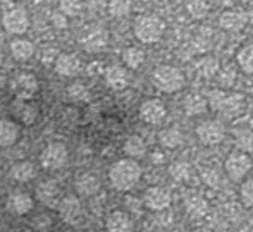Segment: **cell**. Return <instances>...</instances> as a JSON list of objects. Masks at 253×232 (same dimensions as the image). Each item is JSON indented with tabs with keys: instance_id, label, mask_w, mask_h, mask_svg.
Listing matches in <instances>:
<instances>
[{
	"instance_id": "obj_1",
	"label": "cell",
	"mask_w": 253,
	"mask_h": 232,
	"mask_svg": "<svg viewBox=\"0 0 253 232\" xmlns=\"http://www.w3.org/2000/svg\"><path fill=\"white\" fill-rule=\"evenodd\" d=\"M206 99L212 111L230 118L239 117L246 107V96L243 93L227 89H213L208 93Z\"/></svg>"
},
{
	"instance_id": "obj_2",
	"label": "cell",
	"mask_w": 253,
	"mask_h": 232,
	"mask_svg": "<svg viewBox=\"0 0 253 232\" xmlns=\"http://www.w3.org/2000/svg\"><path fill=\"white\" fill-rule=\"evenodd\" d=\"M141 176L142 169L133 158L119 160L110 169V181L117 191H130L141 181Z\"/></svg>"
},
{
	"instance_id": "obj_3",
	"label": "cell",
	"mask_w": 253,
	"mask_h": 232,
	"mask_svg": "<svg viewBox=\"0 0 253 232\" xmlns=\"http://www.w3.org/2000/svg\"><path fill=\"white\" fill-rule=\"evenodd\" d=\"M151 83L163 93H176L185 86V74L175 65L163 64L154 68L151 74Z\"/></svg>"
},
{
	"instance_id": "obj_4",
	"label": "cell",
	"mask_w": 253,
	"mask_h": 232,
	"mask_svg": "<svg viewBox=\"0 0 253 232\" xmlns=\"http://www.w3.org/2000/svg\"><path fill=\"white\" fill-rule=\"evenodd\" d=\"M166 31L165 21L153 13L141 15L135 19L133 24V34L135 37L145 44H154L157 43Z\"/></svg>"
},
{
	"instance_id": "obj_5",
	"label": "cell",
	"mask_w": 253,
	"mask_h": 232,
	"mask_svg": "<svg viewBox=\"0 0 253 232\" xmlns=\"http://www.w3.org/2000/svg\"><path fill=\"white\" fill-rule=\"evenodd\" d=\"M253 169L252 157L242 151H231L225 161H224V170L230 181L233 182H243L246 176Z\"/></svg>"
},
{
	"instance_id": "obj_6",
	"label": "cell",
	"mask_w": 253,
	"mask_h": 232,
	"mask_svg": "<svg viewBox=\"0 0 253 232\" xmlns=\"http://www.w3.org/2000/svg\"><path fill=\"white\" fill-rule=\"evenodd\" d=\"M3 28L13 36L25 34L30 28V16L24 7H12L7 9L1 16Z\"/></svg>"
},
{
	"instance_id": "obj_7",
	"label": "cell",
	"mask_w": 253,
	"mask_h": 232,
	"mask_svg": "<svg viewBox=\"0 0 253 232\" xmlns=\"http://www.w3.org/2000/svg\"><path fill=\"white\" fill-rule=\"evenodd\" d=\"M196 135L203 145L212 147V145L221 144L225 139L227 132H225V126L221 121L206 120V121H202L196 127Z\"/></svg>"
},
{
	"instance_id": "obj_8",
	"label": "cell",
	"mask_w": 253,
	"mask_h": 232,
	"mask_svg": "<svg viewBox=\"0 0 253 232\" xmlns=\"http://www.w3.org/2000/svg\"><path fill=\"white\" fill-rule=\"evenodd\" d=\"M10 90L19 101L31 99L39 90V81L31 73H19L10 81Z\"/></svg>"
},
{
	"instance_id": "obj_9",
	"label": "cell",
	"mask_w": 253,
	"mask_h": 232,
	"mask_svg": "<svg viewBox=\"0 0 253 232\" xmlns=\"http://www.w3.org/2000/svg\"><path fill=\"white\" fill-rule=\"evenodd\" d=\"M168 116V108L162 99L151 98L142 102L139 107V117L144 123L147 124H160Z\"/></svg>"
},
{
	"instance_id": "obj_10",
	"label": "cell",
	"mask_w": 253,
	"mask_h": 232,
	"mask_svg": "<svg viewBox=\"0 0 253 232\" xmlns=\"http://www.w3.org/2000/svg\"><path fill=\"white\" fill-rule=\"evenodd\" d=\"M67 158H68V151L65 145L59 142H53L43 150L40 155V163L47 170H56L67 163Z\"/></svg>"
},
{
	"instance_id": "obj_11",
	"label": "cell",
	"mask_w": 253,
	"mask_h": 232,
	"mask_svg": "<svg viewBox=\"0 0 253 232\" xmlns=\"http://www.w3.org/2000/svg\"><path fill=\"white\" fill-rule=\"evenodd\" d=\"M144 204L153 212H163L170 207L172 195L163 187H150L144 193Z\"/></svg>"
},
{
	"instance_id": "obj_12",
	"label": "cell",
	"mask_w": 253,
	"mask_h": 232,
	"mask_svg": "<svg viewBox=\"0 0 253 232\" xmlns=\"http://www.w3.org/2000/svg\"><path fill=\"white\" fill-rule=\"evenodd\" d=\"M248 22H249L248 13L239 9H225L218 18L219 27L228 33H239L245 30Z\"/></svg>"
},
{
	"instance_id": "obj_13",
	"label": "cell",
	"mask_w": 253,
	"mask_h": 232,
	"mask_svg": "<svg viewBox=\"0 0 253 232\" xmlns=\"http://www.w3.org/2000/svg\"><path fill=\"white\" fill-rule=\"evenodd\" d=\"M108 44V31L102 27H92L82 37V46L90 53L101 52Z\"/></svg>"
},
{
	"instance_id": "obj_14",
	"label": "cell",
	"mask_w": 253,
	"mask_h": 232,
	"mask_svg": "<svg viewBox=\"0 0 253 232\" xmlns=\"http://www.w3.org/2000/svg\"><path fill=\"white\" fill-rule=\"evenodd\" d=\"M55 71L64 77L76 76L82 68V61L74 53H61L55 58Z\"/></svg>"
},
{
	"instance_id": "obj_15",
	"label": "cell",
	"mask_w": 253,
	"mask_h": 232,
	"mask_svg": "<svg viewBox=\"0 0 253 232\" xmlns=\"http://www.w3.org/2000/svg\"><path fill=\"white\" fill-rule=\"evenodd\" d=\"M184 207H185L187 213L190 215V218L202 219L206 216V213L209 210V203L206 201L205 197H202L199 194H188L184 198Z\"/></svg>"
},
{
	"instance_id": "obj_16",
	"label": "cell",
	"mask_w": 253,
	"mask_h": 232,
	"mask_svg": "<svg viewBox=\"0 0 253 232\" xmlns=\"http://www.w3.org/2000/svg\"><path fill=\"white\" fill-rule=\"evenodd\" d=\"M105 81L113 90H123L129 83V76L126 68L120 65H111L105 68Z\"/></svg>"
},
{
	"instance_id": "obj_17",
	"label": "cell",
	"mask_w": 253,
	"mask_h": 232,
	"mask_svg": "<svg viewBox=\"0 0 253 232\" xmlns=\"http://www.w3.org/2000/svg\"><path fill=\"white\" fill-rule=\"evenodd\" d=\"M37 198L49 207L59 204V188L53 181H44L37 187Z\"/></svg>"
},
{
	"instance_id": "obj_18",
	"label": "cell",
	"mask_w": 253,
	"mask_h": 232,
	"mask_svg": "<svg viewBox=\"0 0 253 232\" xmlns=\"http://www.w3.org/2000/svg\"><path fill=\"white\" fill-rule=\"evenodd\" d=\"M7 210L13 215H27L33 206H34V201L33 198L28 195V194H24V193H15L12 194L9 198H7Z\"/></svg>"
},
{
	"instance_id": "obj_19",
	"label": "cell",
	"mask_w": 253,
	"mask_h": 232,
	"mask_svg": "<svg viewBox=\"0 0 253 232\" xmlns=\"http://www.w3.org/2000/svg\"><path fill=\"white\" fill-rule=\"evenodd\" d=\"M59 216L67 224H74L80 218V201L76 197H65L58 204Z\"/></svg>"
},
{
	"instance_id": "obj_20",
	"label": "cell",
	"mask_w": 253,
	"mask_h": 232,
	"mask_svg": "<svg viewBox=\"0 0 253 232\" xmlns=\"http://www.w3.org/2000/svg\"><path fill=\"white\" fill-rule=\"evenodd\" d=\"M108 232H132V221L127 213L125 212H113L105 222Z\"/></svg>"
},
{
	"instance_id": "obj_21",
	"label": "cell",
	"mask_w": 253,
	"mask_h": 232,
	"mask_svg": "<svg viewBox=\"0 0 253 232\" xmlns=\"http://www.w3.org/2000/svg\"><path fill=\"white\" fill-rule=\"evenodd\" d=\"M184 113L188 117H196V116H202L208 111L209 105H208V99L199 93H191L185 98L184 101Z\"/></svg>"
},
{
	"instance_id": "obj_22",
	"label": "cell",
	"mask_w": 253,
	"mask_h": 232,
	"mask_svg": "<svg viewBox=\"0 0 253 232\" xmlns=\"http://www.w3.org/2000/svg\"><path fill=\"white\" fill-rule=\"evenodd\" d=\"M10 55L19 62H25L34 55V44L27 39H15L10 43Z\"/></svg>"
},
{
	"instance_id": "obj_23",
	"label": "cell",
	"mask_w": 253,
	"mask_h": 232,
	"mask_svg": "<svg viewBox=\"0 0 253 232\" xmlns=\"http://www.w3.org/2000/svg\"><path fill=\"white\" fill-rule=\"evenodd\" d=\"M19 138V127L12 120H0V147H12Z\"/></svg>"
},
{
	"instance_id": "obj_24",
	"label": "cell",
	"mask_w": 253,
	"mask_h": 232,
	"mask_svg": "<svg viewBox=\"0 0 253 232\" xmlns=\"http://www.w3.org/2000/svg\"><path fill=\"white\" fill-rule=\"evenodd\" d=\"M101 188V182L99 179L95 176V175H90V173H86V175H82L77 182H76V190L80 195L83 197H90V195H95Z\"/></svg>"
},
{
	"instance_id": "obj_25",
	"label": "cell",
	"mask_w": 253,
	"mask_h": 232,
	"mask_svg": "<svg viewBox=\"0 0 253 232\" xmlns=\"http://www.w3.org/2000/svg\"><path fill=\"white\" fill-rule=\"evenodd\" d=\"M159 142L162 147L173 150V148H178L179 145H182L184 135L178 127H168L159 133Z\"/></svg>"
},
{
	"instance_id": "obj_26",
	"label": "cell",
	"mask_w": 253,
	"mask_h": 232,
	"mask_svg": "<svg viewBox=\"0 0 253 232\" xmlns=\"http://www.w3.org/2000/svg\"><path fill=\"white\" fill-rule=\"evenodd\" d=\"M13 113H15L16 118H18L21 123L27 124V126H28V124H33L34 120H36V117H37V110H36V107L27 104L25 101H19V99H16L15 104H13Z\"/></svg>"
},
{
	"instance_id": "obj_27",
	"label": "cell",
	"mask_w": 253,
	"mask_h": 232,
	"mask_svg": "<svg viewBox=\"0 0 253 232\" xmlns=\"http://www.w3.org/2000/svg\"><path fill=\"white\" fill-rule=\"evenodd\" d=\"M236 61L239 68L245 73V74H253V43L242 46L237 53H236Z\"/></svg>"
},
{
	"instance_id": "obj_28",
	"label": "cell",
	"mask_w": 253,
	"mask_h": 232,
	"mask_svg": "<svg viewBox=\"0 0 253 232\" xmlns=\"http://www.w3.org/2000/svg\"><path fill=\"white\" fill-rule=\"evenodd\" d=\"M122 59L125 62V65L130 70H136L139 68L144 62H145V52L136 46H130L126 47L122 53Z\"/></svg>"
},
{
	"instance_id": "obj_29",
	"label": "cell",
	"mask_w": 253,
	"mask_h": 232,
	"mask_svg": "<svg viewBox=\"0 0 253 232\" xmlns=\"http://www.w3.org/2000/svg\"><path fill=\"white\" fill-rule=\"evenodd\" d=\"M123 151L130 158H141L147 153V145L141 136L135 135V136H130L126 139V142L123 145Z\"/></svg>"
},
{
	"instance_id": "obj_30",
	"label": "cell",
	"mask_w": 253,
	"mask_h": 232,
	"mask_svg": "<svg viewBox=\"0 0 253 232\" xmlns=\"http://www.w3.org/2000/svg\"><path fill=\"white\" fill-rule=\"evenodd\" d=\"M199 74L205 78H212V77H216L221 65L218 62L216 58L213 56H203L197 61V65H196Z\"/></svg>"
},
{
	"instance_id": "obj_31",
	"label": "cell",
	"mask_w": 253,
	"mask_h": 232,
	"mask_svg": "<svg viewBox=\"0 0 253 232\" xmlns=\"http://www.w3.org/2000/svg\"><path fill=\"white\" fill-rule=\"evenodd\" d=\"M234 145L237 151L253 154V130L252 129H240L234 135Z\"/></svg>"
},
{
	"instance_id": "obj_32",
	"label": "cell",
	"mask_w": 253,
	"mask_h": 232,
	"mask_svg": "<svg viewBox=\"0 0 253 232\" xmlns=\"http://www.w3.org/2000/svg\"><path fill=\"white\" fill-rule=\"evenodd\" d=\"M10 176L18 182H27L34 178V166L30 161L16 163L10 170Z\"/></svg>"
},
{
	"instance_id": "obj_33",
	"label": "cell",
	"mask_w": 253,
	"mask_h": 232,
	"mask_svg": "<svg viewBox=\"0 0 253 232\" xmlns=\"http://www.w3.org/2000/svg\"><path fill=\"white\" fill-rule=\"evenodd\" d=\"M187 12L194 19H203L209 13V3L206 0H187L185 1Z\"/></svg>"
},
{
	"instance_id": "obj_34",
	"label": "cell",
	"mask_w": 253,
	"mask_h": 232,
	"mask_svg": "<svg viewBox=\"0 0 253 232\" xmlns=\"http://www.w3.org/2000/svg\"><path fill=\"white\" fill-rule=\"evenodd\" d=\"M169 175L176 182H185L191 176V166L187 161H175L169 166Z\"/></svg>"
},
{
	"instance_id": "obj_35",
	"label": "cell",
	"mask_w": 253,
	"mask_h": 232,
	"mask_svg": "<svg viewBox=\"0 0 253 232\" xmlns=\"http://www.w3.org/2000/svg\"><path fill=\"white\" fill-rule=\"evenodd\" d=\"M239 198L243 207L248 210H253V178L245 179L239 190Z\"/></svg>"
},
{
	"instance_id": "obj_36",
	"label": "cell",
	"mask_w": 253,
	"mask_h": 232,
	"mask_svg": "<svg viewBox=\"0 0 253 232\" xmlns=\"http://www.w3.org/2000/svg\"><path fill=\"white\" fill-rule=\"evenodd\" d=\"M216 78H218V83L224 87V89H228L231 87L234 83H236V78H237V71L233 65H225V67H221L218 74H216Z\"/></svg>"
},
{
	"instance_id": "obj_37",
	"label": "cell",
	"mask_w": 253,
	"mask_h": 232,
	"mask_svg": "<svg viewBox=\"0 0 253 232\" xmlns=\"http://www.w3.org/2000/svg\"><path fill=\"white\" fill-rule=\"evenodd\" d=\"M67 95L74 102H84V101L89 99V90L82 83H73L71 86H68Z\"/></svg>"
},
{
	"instance_id": "obj_38",
	"label": "cell",
	"mask_w": 253,
	"mask_h": 232,
	"mask_svg": "<svg viewBox=\"0 0 253 232\" xmlns=\"http://www.w3.org/2000/svg\"><path fill=\"white\" fill-rule=\"evenodd\" d=\"M130 0H111L110 1V6H108V10L113 16H126L129 12H130Z\"/></svg>"
},
{
	"instance_id": "obj_39",
	"label": "cell",
	"mask_w": 253,
	"mask_h": 232,
	"mask_svg": "<svg viewBox=\"0 0 253 232\" xmlns=\"http://www.w3.org/2000/svg\"><path fill=\"white\" fill-rule=\"evenodd\" d=\"M59 12H62L67 18L77 16L82 12V1L80 0H61Z\"/></svg>"
},
{
	"instance_id": "obj_40",
	"label": "cell",
	"mask_w": 253,
	"mask_h": 232,
	"mask_svg": "<svg viewBox=\"0 0 253 232\" xmlns=\"http://www.w3.org/2000/svg\"><path fill=\"white\" fill-rule=\"evenodd\" d=\"M52 24H53L55 28L64 30V28L68 27V18H67L62 12L56 10V12L52 13Z\"/></svg>"
},
{
	"instance_id": "obj_41",
	"label": "cell",
	"mask_w": 253,
	"mask_h": 232,
	"mask_svg": "<svg viewBox=\"0 0 253 232\" xmlns=\"http://www.w3.org/2000/svg\"><path fill=\"white\" fill-rule=\"evenodd\" d=\"M102 73H105V67L101 61H92L87 65V74L89 76H99Z\"/></svg>"
},
{
	"instance_id": "obj_42",
	"label": "cell",
	"mask_w": 253,
	"mask_h": 232,
	"mask_svg": "<svg viewBox=\"0 0 253 232\" xmlns=\"http://www.w3.org/2000/svg\"><path fill=\"white\" fill-rule=\"evenodd\" d=\"M216 1H218V4H222L228 9H231V6H233V0H216Z\"/></svg>"
},
{
	"instance_id": "obj_43",
	"label": "cell",
	"mask_w": 253,
	"mask_h": 232,
	"mask_svg": "<svg viewBox=\"0 0 253 232\" xmlns=\"http://www.w3.org/2000/svg\"><path fill=\"white\" fill-rule=\"evenodd\" d=\"M251 129L253 130V116H252V118H251Z\"/></svg>"
},
{
	"instance_id": "obj_44",
	"label": "cell",
	"mask_w": 253,
	"mask_h": 232,
	"mask_svg": "<svg viewBox=\"0 0 253 232\" xmlns=\"http://www.w3.org/2000/svg\"><path fill=\"white\" fill-rule=\"evenodd\" d=\"M240 1H249V0H240Z\"/></svg>"
},
{
	"instance_id": "obj_45",
	"label": "cell",
	"mask_w": 253,
	"mask_h": 232,
	"mask_svg": "<svg viewBox=\"0 0 253 232\" xmlns=\"http://www.w3.org/2000/svg\"><path fill=\"white\" fill-rule=\"evenodd\" d=\"M191 232H199V231H191Z\"/></svg>"
}]
</instances>
